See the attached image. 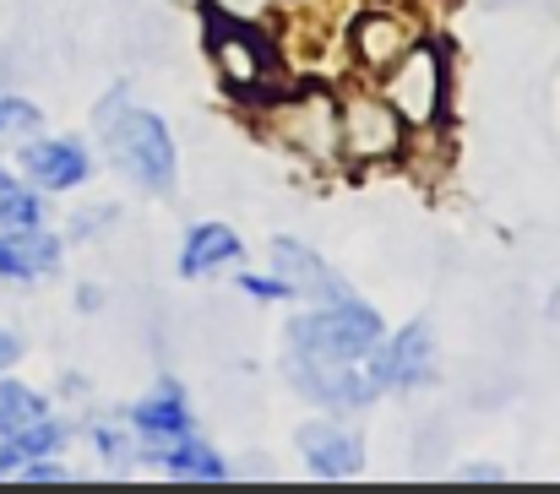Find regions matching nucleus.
<instances>
[{
	"label": "nucleus",
	"mask_w": 560,
	"mask_h": 494,
	"mask_svg": "<svg viewBox=\"0 0 560 494\" xmlns=\"http://www.w3.org/2000/svg\"><path fill=\"white\" fill-rule=\"evenodd\" d=\"M93 131L109 153V164L120 168L131 185L153 190V196H170L175 179H180V158H175V137L170 126L153 115V109H137L126 87H109L93 109Z\"/></svg>",
	"instance_id": "f257e3e1"
},
{
	"label": "nucleus",
	"mask_w": 560,
	"mask_h": 494,
	"mask_svg": "<svg viewBox=\"0 0 560 494\" xmlns=\"http://www.w3.org/2000/svg\"><path fill=\"white\" fill-rule=\"evenodd\" d=\"M381 342V316L371 305H360L354 294L349 299H332V305H316L311 316L289 321V348L294 353H316V358H332V364H365Z\"/></svg>",
	"instance_id": "f03ea898"
},
{
	"label": "nucleus",
	"mask_w": 560,
	"mask_h": 494,
	"mask_svg": "<svg viewBox=\"0 0 560 494\" xmlns=\"http://www.w3.org/2000/svg\"><path fill=\"white\" fill-rule=\"evenodd\" d=\"M381 98L397 109L402 126H430L441 120V98H446V66L430 44H408L381 82Z\"/></svg>",
	"instance_id": "7ed1b4c3"
},
{
	"label": "nucleus",
	"mask_w": 560,
	"mask_h": 494,
	"mask_svg": "<svg viewBox=\"0 0 560 494\" xmlns=\"http://www.w3.org/2000/svg\"><path fill=\"white\" fill-rule=\"evenodd\" d=\"M289 386L316 402V408H332V413H354V408H371L375 380L360 364H332V358H316V353H294L289 348Z\"/></svg>",
	"instance_id": "20e7f679"
},
{
	"label": "nucleus",
	"mask_w": 560,
	"mask_h": 494,
	"mask_svg": "<svg viewBox=\"0 0 560 494\" xmlns=\"http://www.w3.org/2000/svg\"><path fill=\"white\" fill-rule=\"evenodd\" d=\"M338 148L354 164H386L402 153V120L381 93H354L338 109Z\"/></svg>",
	"instance_id": "39448f33"
},
{
	"label": "nucleus",
	"mask_w": 560,
	"mask_h": 494,
	"mask_svg": "<svg viewBox=\"0 0 560 494\" xmlns=\"http://www.w3.org/2000/svg\"><path fill=\"white\" fill-rule=\"evenodd\" d=\"M365 375L375 380L381 397H386V391H413V386H424V380L435 375V331H430V321H413V327H402L397 337L375 342L371 353H365Z\"/></svg>",
	"instance_id": "423d86ee"
},
{
	"label": "nucleus",
	"mask_w": 560,
	"mask_h": 494,
	"mask_svg": "<svg viewBox=\"0 0 560 494\" xmlns=\"http://www.w3.org/2000/svg\"><path fill=\"white\" fill-rule=\"evenodd\" d=\"M278 142L294 153V158H311V164H332L343 148H338V104L327 93H300L294 104H283L278 115Z\"/></svg>",
	"instance_id": "0eeeda50"
},
{
	"label": "nucleus",
	"mask_w": 560,
	"mask_h": 494,
	"mask_svg": "<svg viewBox=\"0 0 560 494\" xmlns=\"http://www.w3.org/2000/svg\"><path fill=\"white\" fill-rule=\"evenodd\" d=\"M207 49L218 60V71L234 82V87H261L272 77V49L261 44V33L250 22H234L223 11L207 16Z\"/></svg>",
	"instance_id": "6e6552de"
},
{
	"label": "nucleus",
	"mask_w": 560,
	"mask_h": 494,
	"mask_svg": "<svg viewBox=\"0 0 560 494\" xmlns=\"http://www.w3.org/2000/svg\"><path fill=\"white\" fill-rule=\"evenodd\" d=\"M294 446H300V457L316 479H360L365 473V440H360V430H349L338 419L300 424Z\"/></svg>",
	"instance_id": "1a4fd4ad"
},
{
	"label": "nucleus",
	"mask_w": 560,
	"mask_h": 494,
	"mask_svg": "<svg viewBox=\"0 0 560 494\" xmlns=\"http://www.w3.org/2000/svg\"><path fill=\"white\" fill-rule=\"evenodd\" d=\"M16 158H22V179L33 190H77L93 174V158L77 137H27Z\"/></svg>",
	"instance_id": "9d476101"
},
{
	"label": "nucleus",
	"mask_w": 560,
	"mask_h": 494,
	"mask_svg": "<svg viewBox=\"0 0 560 494\" xmlns=\"http://www.w3.org/2000/svg\"><path fill=\"white\" fill-rule=\"evenodd\" d=\"M272 272L289 283L294 299H311V305H332V299H349V283L305 245V239H272Z\"/></svg>",
	"instance_id": "9b49d317"
},
{
	"label": "nucleus",
	"mask_w": 560,
	"mask_h": 494,
	"mask_svg": "<svg viewBox=\"0 0 560 494\" xmlns=\"http://www.w3.org/2000/svg\"><path fill=\"white\" fill-rule=\"evenodd\" d=\"M60 256H66V245L44 223H33V228H0V278L5 283L49 278V272H60Z\"/></svg>",
	"instance_id": "f8f14e48"
},
{
	"label": "nucleus",
	"mask_w": 560,
	"mask_h": 494,
	"mask_svg": "<svg viewBox=\"0 0 560 494\" xmlns=\"http://www.w3.org/2000/svg\"><path fill=\"white\" fill-rule=\"evenodd\" d=\"M131 430H137L142 440H180V435H196V419H190L180 386H164V380H159V386L131 408Z\"/></svg>",
	"instance_id": "ddd939ff"
},
{
	"label": "nucleus",
	"mask_w": 560,
	"mask_h": 494,
	"mask_svg": "<svg viewBox=\"0 0 560 494\" xmlns=\"http://www.w3.org/2000/svg\"><path fill=\"white\" fill-rule=\"evenodd\" d=\"M240 234L229 228V223H190L186 245H180V278H212L218 267H229V261H240Z\"/></svg>",
	"instance_id": "4468645a"
},
{
	"label": "nucleus",
	"mask_w": 560,
	"mask_h": 494,
	"mask_svg": "<svg viewBox=\"0 0 560 494\" xmlns=\"http://www.w3.org/2000/svg\"><path fill=\"white\" fill-rule=\"evenodd\" d=\"M148 457H153L164 473H175V479H207V484L229 479V462H223L207 440H196V435H180V440H148Z\"/></svg>",
	"instance_id": "2eb2a0df"
},
{
	"label": "nucleus",
	"mask_w": 560,
	"mask_h": 494,
	"mask_svg": "<svg viewBox=\"0 0 560 494\" xmlns=\"http://www.w3.org/2000/svg\"><path fill=\"white\" fill-rule=\"evenodd\" d=\"M408 44H413V27H408V22H397V16L371 11V16H360V22H354V55H360L371 71H386Z\"/></svg>",
	"instance_id": "dca6fc26"
},
{
	"label": "nucleus",
	"mask_w": 560,
	"mask_h": 494,
	"mask_svg": "<svg viewBox=\"0 0 560 494\" xmlns=\"http://www.w3.org/2000/svg\"><path fill=\"white\" fill-rule=\"evenodd\" d=\"M44 223V201L33 185H22L11 168L0 164V228H33Z\"/></svg>",
	"instance_id": "f3484780"
},
{
	"label": "nucleus",
	"mask_w": 560,
	"mask_h": 494,
	"mask_svg": "<svg viewBox=\"0 0 560 494\" xmlns=\"http://www.w3.org/2000/svg\"><path fill=\"white\" fill-rule=\"evenodd\" d=\"M44 413H49V402H44L33 386L0 380V435H16V430H27V424L44 419Z\"/></svg>",
	"instance_id": "a211bd4d"
},
{
	"label": "nucleus",
	"mask_w": 560,
	"mask_h": 494,
	"mask_svg": "<svg viewBox=\"0 0 560 494\" xmlns=\"http://www.w3.org/2000/svg\"><path fill=\"white\" fill-rule=\"evenodd\" d=\"M16 451H22V462H33V457H55L66 440H71V424H60V419H33L27 430H16V435H5Z\"/></svg>",
	"instance_id": "6ab92c4d"
},
{
	"label": "nucleus",
	"mask_w": 560,
	"mask_h": 494,
	"mask_svg": "<svg viewBox=\"0 0 560 494\" xmlns=\"http://www.w3.org/2000/svg\"><path fill=\"white\" fill-rule=\"evenodd\" d=\"M38 126H44L38 104H27L16 93H0V142H27V137H38Z\"/></svg>",
	"instance_id": "aec40b11"
},
{
	"label": "nucleus",
	"mask_w": 560,
	"mask_h": 494,
	"mask_svg": "<svg viewBox=\"0 0 560 494\" xmlns=\"http://www.w3.org/2000/svg\"><path fill=\"white\" fill-rule=\"evenodd\" d=\"M88 435H93V446H98L104 462H137V440H131L126 430H115V424H93Z\"/></svg>",
	"instance_id": "412c9836"
},
{
	"label": "nucleus",
	"mask_w": 560,
	"mask_h": 494,
	"mask_svg": "<svg viewBox=\"0 0 560 494\" xmlns=\"http://www.w3.org/2000/svg\"><path fill=\"white\" fill-rule=\"evenodd\" d=\"M115 217H120V207H88V212H77V217H71V239L82 245V239H93L98 228H109Z\"/></svg>",
	"instance_id": "4be33fe9"
},
{
	"label": "nucleus",
	"mask_w": 560,
	"mask_h": 494,
	"mask_svg": "<svg viewBox=\"0 0 560 494\" xmlns=\"http://www.w3.org/2000/svg\"><path fill=\"white\" fill-rule=\"evenodd\" d=\"M234 289H240L245 299H267V305H272V299H294V294H289V283H283L278 272H272V278H250V272H245Z\"/></svg>",
	"instance_id": "5701e85b"
},
{
	"label": "nucleus",
	"mask_w": 560,
	"mask_h": 494,
	"mask_svg": "<svg viewBox=\"0 0 560 494\" xmlns=\"http://www.w3.org/2000/svg\"><path fill=\"white\" fill-rule=\"evenodd\" d=\"M267 5H272V0H212V11H223V16H234V22H256Z\"/></svg>",
	"instance_id": "b1692460"
},
{
	"label": "nucleus",
	"mask_w": 560,
	"mask_h": 494,
	"mask_svg": "<svg viewBox=\"0 0 560 494\" xmlns=\"http://www.w3.org/2000/svg\"><path fill=\"white\" fill-rule=\"evenodd\" d=\"M16 468H22V451L0 435V479H16Z\"/></svg>",
	"instance_id": "393cba45"
},
{
	"label": "nucleus",
	"mask_w": 560,
	"mask_h": 494,
	"mask_svg": "<svg viewBox=\"0 0 560 494\" xmlns=\"http://www.w3.org/2000/svg\"><path fill=\"white\" fill-rule=\"evenodd\" d=\"M16 358H22V342H16V337H11V331L0 327V369H11V364H16Z\"/></svg>",
	"instance_id": "a878e982"
},
{
	"label": "nucleus",
	"mask_w": 560,
	"mask_h": 494,
	"mask_svg": "<svg viewBox=\"0 0 560 494\" xmlns=\"http://www.w3.org/2000/svg\"><path fill=\"white\" fill-rule=\"evenodd\" d=\"M77 305H82V310H104V294H98V283H82Z\"/></svg>",
	"instance_id": "bb28decb"
}]
</instances>
